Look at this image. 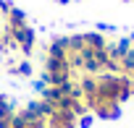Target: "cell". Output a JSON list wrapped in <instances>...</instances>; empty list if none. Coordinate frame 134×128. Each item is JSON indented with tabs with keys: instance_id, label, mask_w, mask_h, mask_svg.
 Returning <instances> with one entry per match:
<instances>
[{
	"instance_id": "6da1fadb",
	"label": "cell",
	"mask_w": 134,
	"mask_h": 128,
	"mask_svg": "<svg viewBox=\"0 0 134 128\" xmlns=\"http://www.w3.org/2000/svg\"><path fill=\"white\" fill-rule=\"evenodd\" d=\"M76 120L71 110H53L47 115V128H76Z\"/></svg>"
},
{
	"instance_id": "7a4b0ae2",
	"label": "cell",
	"mask_w": 134,
	"mask_h": 128,
	"mask_svg": "<svg viewBox=\"0 0 134 128\" xmlns=\"http://www.w3.org/2000/svg\"><path fill=\"white\" fill-rule=\"evenodd\" d=\"M16 71H19V73H24V76H26V73H32V66H29V63H21V66H19V68H16Z\"/></svg>"
},
{
	"instance_id": "3957f363",
	"label": "cell",
	"mask_w": 134,
	"mask_h": 128,
	"mask_svg": "<svg viewBox=\"0 0 134 128\" xmlns=\"http://www.w3.org/2000/svg\"><path fill=\"white\" fill-rule=\"evenodd\" d=\"M58 3H69V0H58Z\"/></svg>"
},
{
	"instance_id": "277c9868",
	"label": "cell",
	"mask_w": 134,
	"mask_h": 128,
	"mask_svg": "<svg viewBox=\"0 0 134 128\" xmlns=\"http://www.w3.org/2000/svg\"><path fill=\"white\" fill-rule=\"evenodd\" d=\"M0 42H3V31H0Z\"/></svg>"
}]
</instances>
